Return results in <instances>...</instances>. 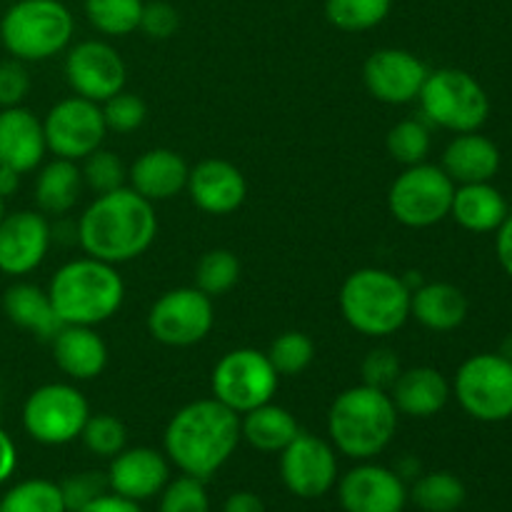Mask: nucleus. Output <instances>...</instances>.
Masks as SVG:
<instances>
[{
  "instance_id": "obj_50",
  "label": "nucleus",
  "mask_w": 512,
  "mask_h": 512,
  "mask_svg": "<svg viewBox=\"0 0 512 512\" xmlns=\"http://www.w3.org/2000/svg\"><path fill=\"white\" fill-rule=\"evenodd\" d=\"M18 188H20V173H18V170L8 168V165H0V195L8 200L10 195H15V190H18Z\"/></svg>"
},
{
  "instance_id": "obj_22",
  "label": "nucleus",
  "mask_w": 512,
  "mask_h": 512,
  "mask_svg": "<svg viewBox=\"0 0 512 512\" xmlns=\"http://www.w3.org/2000/svg\"><path fill=\"white\" fill-rule=\"evenodd\" d=\"M190 165L170 148H153L140 155L128 170L130 188L150 203H163L183 193L188 185Z\"/></svg>"
},
{
  "instance_id": "obj_30",
  "label": "nucleus",
  "mask_w": 512,
  "mask_h": 512,
  "mask_svg": "<svg viewBox=\"0 0 512 512\" xmlns=\"http://www.w3.org/2000/svg\"><path fill=\"white\" fill-rule=\"evenodd\" d=\"M83 190V175L75 160L55 158L38 173L35 180V205L45 218H63L75 208Z\"/></svg>"
},
{
  "instance_id": "obj_40",
  "label": "nucleus",
  "mask_w": 512,
  "mask_h": 512,
  "mask_svg": "<svg viewBox=\"0 0 512 512\" xmlns=\"http://www.w3.org/2000/svg\"><path fill=\"white\" fill-rule=\"evenodd\" d=\"M203 483L205 480L190 475L168 480L160 493V512H210V498Z\"/></svg>"
},
{
  "instance_id": "obj_18",
  "label": "nucleus",
  "mask_w": 512,
  "mask_h": 512,
  "mask_svg": "<svg viewBox=\"0 0 512 512\" xmlns=\"http://www.w3.org/2000/svg\"><path fill=\"white\" fill-rule=\"evenodd\" d=\"M338 500L345 512H403L408 488L395 470L363 463L340 478Z\"/></svg>"
},
{
  "instance_id": "obj_31",
  "label": "nucleus",
  "mask_w": 512,
  "mask_h": 512,
  "mask_svg": "<svg viewBox=\"0 0 512 512\" xmlns=\"http://www.w3.org/2000/svg\"><path fill=\"white\" fill-rule=\"evenodd\" d=\"M465 495L468 493L458 475L438 470V473L420 475L408 498L423 512H455L465 503Z\"/></svg>"
},
{
  "instance_id": "obj_29",
  "label": "nucleus",
  "mask_w": 512,
  "mask_h": 512,
  "mask_svg": "<svg viewBox=\"0 0 512 512\" xmlns=\"http://www.w3.org/2000/svg\"><path fill=\"white\" fill-rule=\"evenodd\" d=\"M298 433L295 415L283 405H275L273 400L240 415V438L260 453H283Z\"/></svg>"
},
{
  "instance_id": "obj_28",
  "label": "nucleus",
  "mask_w": 512,
  "mask_h": 512,
  "mask_svg": "<svg viewBox=\"0 0 512 512\" xmlns=\"http://www.w3.org/2000/svg\"><path fill=\"white\" fill-rule=\"evenodd\" d=\"M5 318L20 330H28L40 340H53V335L63 328L50 303L48 290L33 283H13L3 293Z\"/></svg>"
},
{
  "instance_id": "obj_37",
  "label": "nucleus",
  "mask_w": 512,
  "mask_h": 512,
  "mask_svg": "<svg viewBox=\"0 0 512 512\" xmlns=\"http://www.w3.org/2000/svg\"><path fill=\"white\" fill-rule=\"evenodd\" d=\"M265 355L273 363V368L278 370V375L293 378V375L305 373L310 368V363L315 360V343L310 340V335L300 333V330H288V333H280L270 343Z\"/></svg>"
},
{
  "instance_id": "obj_47",
  "label": "nucleus",
  "mask_w": 512,
  "mask_h": 512,
  "mask_svg": "<svg viewBox=\"0 0 512 512\" xmlns=\"http://www.w3.org/2000/svg\"><path fill=\"white\" fill-rule=\"evenodd\" d=\"M80 512H143V510H140V505L133 503V500L120 498V495L115 493H105L103 498L93 500V503L85 505Z\"/></svg>"
},
{
  "instance_id": "obj_38",
  "label": "nucleus",
  "mask_w": 512,
  "mask_h": 512,
  "mask_svg": "<svg viewBox=\"0 0 512 512\" xmlns=\"http://www.w3.org/2000/svg\"><path fill=\"white\" fill-rule=\"evenodd\" d=\"M80 440L98 458H115L120 450H125L128 430H125L123 420L115 418V415L90 413V418L83 425V433H80Z\"/></svg>"
},
{
  "instance_id": "obj_51",
  "label": "nucleus",
  "mask_w": 512,
  "mask_h": 512,
  "mask_svg": "<svg viewBox=\"0 0 512 512\" xmlns=\"http://www.w3.org/2000/svg\"><path fill=\"white\" fill-rule=\"evenodd\" d=\"M5 215H8V210H5V198H3V195H0V220H3Z\"/></svg>"
},
{
  "instance_id": "obj_10",
  "label": "nucleus",
  "mask_w": 512,
  "mask_h": 512,
  "mask_svg": "<svg viewBox=\"0 0 512 512\" xmlns=\"http://www.w3.org/2000/svg\"><path fill=\"white\" fill-rule=\"evenodd\" d=\"M278 385V370L273 368L268 355L255 348L230 350L215 363L210 375L213 398L238 415L270 403L278 393Z\"/></svg>"
},
{
  "instance_id": "obj_16",
  "label": "nucleus",
  "mask_w": 512,
  "mask_h": 512,
  "mask_svg": "<svg viewBox=\"0 0 512 512\" xmlns=\"http://www.w3.org/2000/svg\"><path fill=\"white\" fill-rule=\"evenodd\" d=\"M53 245V225L40 210H15L0 220V273L23 278L40 268Z\"/></svg>"
},
{
  "instance_id": "obj_20",
  "label": "nucleus",
  "mask_w": 512,
  "mask_h": 512,
  "mask_svg": "<svg viewBox=\"0 0 512 512\" xmlns=\"http://www.w3.org/2000/svg\"><path fill=\"white\" fill-rule=\"evenodd\" d=\"M110 460V490L133 503L160 495L170 480V460L153 448H125Z\"/></svg>"
},
{
  "instance_id": "obj_27",
  "label": "nucleus",
  "mask_w": 512,
  "mask_h": 512,
  "mask_svg": "<svg viewBox=\"0 0 512 512\" xmlns=\"http://www.w3.org/2000/svg\"><path fill=\"white\" fill-rule=\"evenodd\" d=\"M410 318L433 333H450L468 318V298L453 283H420L410 295Z\"/></svg>"
},
{
  "instance_id": "obj_33",
  "label": "nucleus",
  "mask_w": 512,
  "mask_h": 512,
  "mask_svg": "<svg viewBox=\"0 0 512 512\" xmlns=\"http://www.w3.org/2000/svg\"><path fill=\"white\" fill-rule=\"evenodd\" d=\"M393 0H325V18L343 33H363L390 15Z\"/></svg>"
},
{
  "instance_id": "obj_34",
  "label": "nucleus",
  "mask_w": 512,
  "mask_h": 512,
  "mask_svg": "<svg viewBox=\"0 0 512 512\" xmlns=\"http://www.w3.org/2000/svg\"><path fill=\"white\" fill-rule=\"evenodd\" d=\"M433 145V135H430V123L425 118H405L390 128L388 138H385V148H388L390 158L400 165H418L425 163Z\"/></svg>"
},
{
  "instance_id": "obj_17",
  "label": "nucleus",
  "mask_w": 512,
  "mask_h": 512,
  "mask_svg": "<svg viewBox=\"0 0 512 512\" xmlns=\"http://www.w3.org/2000/svg\"><path fill=\"white\" fill-rule=\"evenodd\" d=\"M428 73V65L410 50L383 48L365 60L363 83L380 103L408 105L418 100Z\"/></svg>"
},
{
  "instance_id": "obj_24",
  "label": "nucleus",
  "mask_w": 512,
  "mask_h": 512,
  "mask_svg": "<svg viewBox=\"0 0 512 512\" xmlns=\"http://www.w3.org/2000/svg\"><path fill=\"white\" fill-rule=\"evenodd\" d=\"M450 395H453V385L440 370L430 368V365L403 370L390 388L395 410L400 415L420 420L438 415L448 405Z\"/></svg>"
},
{
  "instance_id": "obj_32",
  "label": "nucleus",
  "mask_w": 512,
  "mask_h": 512,
  "mask_svg": "<svg viewBox=\"0 0 512 512\" xmlns=\"http://www.w3.org/2000/svg\"><path fill=\"white\" fill-rule=\"evenodd\" d=\"M143 0H85V18L98 33L123 38L140 28Z\"/></svg>"
},
{
  "instance_id": "obj_23",
  "label": "nucleus",
  "mask_w": 512,
  "mask_h": 512,
  "mask_svg": "<svg viewBox=\"0 0 512 512\" xmlns=\"http://www.w3.org/2000/svg\"><path fill=\"white\" fill-rule=\"evenodd\" d=\"M50 345L55 365L73 380L98 378L108 365V345L90 325H63Z\"/></svg>"
},
{
  "instance_id": "obj_14",
  "label": "nucleus",
  "mask_w": 512,
  "mask_h": 512,
  "mask_svg": "<svg viewBox=\"0 0 512 512\" xmlns=\"http://www.w3.org/2000/svg\"><path fill=\"white\" fill-rule=\"evenodd\" d=\"M65 80L75 95L93 103H105L125 90L128 68L113 45L103 40H83L65 55Z\"/></svg>"
},
{
  "instance_id": "obj_9",
  "label": "nucleus",
  "mask_w": 512,
  "mask_h": 512,
  "mask_svg": "<svg viewBox=\"0 0 512 512\" xmlns=\"http://www.w3.org/2000/svg\"><path fill=\"white\" fill-rule=\"evenodd\" d=\"M455 183L440 165H408L388 190L390 215L405 228H433L450 215Z\"/></svg>"
},
{
  "instance_id": "obj_45",
  "label": "nucleus",
  "mask_w": 512,
  "mask_h": 512,
  "mask_svg": "<svg viewBox=\"0 0 512 512\" xmlns=\"http://www.w3.org/2000/svg\"><path fill=\"white\" fill-rule=\"evenodd\" d=\"M180 25L178 10L165 0H150L143 5V15H140V28L148 38L153 40H168L175 35Z\"/></svg>"
},
{
  "instance_id": "obj_8",
  "label": "nucleus",
  "mask_w": 512,
  "mask_h": 512,
  "mask_svg": "<svg viewBox=\"0 0 512 512\" xmlns=\"http://www.w3.org/2000/svg\"><path fill=\"white\" fill-rule=\"evenodd\" d=\"M453 395L460 408L480 423L512 418V358L503 353L470 355L458 368Z\"/></svg>"
},
{
  "instance_id": "obj_43",
  "label": "nucleus",
  "mask_w": 512,
  "mask_h": 512,
  "mask_svg": "<svg viewBox=\"0 0 512 512\" xmlns=\"http://www.w3.org/2000/svg\"><path fill=\"white\" fill-rule=\"evenodd\" d=\"M400 373H403V368H400V358L398 353L390 348L370 350V353L365 355L363 365H360L363 385L385 390V393H390V388H393Z\"/></svg>"
},
{
  "instance_id": "obj_7",
  "label": "nucleus",
  "mask_w": 512,
  "mask_h": 512,
  "mask_svg": "<svg viewBox=\"0 0 512 512\" xmlns=\"http://www.w3.org/2000/svg\"><path fill=\"white\" fill-rule=\"evenodd\" d=\"M420 113L435 128L450 133H475L490 115V98L483 85L460 68L430 70L418 95Z\"/></svg>"
},
{
  "instance_id": "obj_42",
  "label": "nucleus",
  "mask_w": 512,
  "mask_h": 512,
  "mask_svg": "<svg viewBox=\"0 0 512 512\" xmlns=\"http://www.w3.org/2000/svg\"><path fill=\"white\" fill-rule=\"evenodd\" d=\"M108 490H110L108 475L95 473V470H88V473H75L60 483V495H63L65 510L68 512H80L85 505L93 503V500L103 498Z\"/></svg>"
},
{
  "instance_id": "obj_1",
  "label": "nucleus",
  "mask_w": 512,
  "mask_h": 512,
  "mask_svg": "<svg viewBox=\"0 0 512 512\" xmlns=\"http://www.w3.org/2000/svg\"><path fill=\"white\" fill-rule=\"evenodd\" d=\"M75 225L83 253L110 265L140 258L148 253L158 235L155 205L130 185L95 195Z\"/></svg>"
},
{
  "instance_id": "obj_2",
  "label": "nucleus",
  "mask_w": 512,
  "mask_h": 512,
  "mask_svg": "<svg viewBox=\"0 0 512 512\" xmlns=\"http://www.w3.org/2000/svg\"><path fill=\"white\" fill-rule=\"evenodd\" d=\"M240 440V415L215 398H203L183 405L170 418L163 448L180 473L208 480L233 458Z\"/></svg>"
},
{
  "instance_id": "obj_41",
  "label": "nucleus",
  "mask_w": 512,
  "mask_h": 512,
  "mask_svg": "<svg viewBox=\"0 0 512 512\" xmlns=\"http://www.w3.org/2000/svg\"><path fill=\"white\" fill-rule=\"evenodd\" d=\"M100 108H103V118L108 130L120 135H128L133 130H138L145 123V118H148V105H145V100L135 93H125V90H120L113 98L100 103Z\"/></svg>"
},
{
  "instance_id": "obj_12",
  "label": "nucleus",
  "mask_w": 512,
  "mask_h": 512,
  "mask_svg": "<svg viewBox=\"0 0 512 512\" xmlns=\"http://www.w3.org/2000/svg\"><path fill=\"white\" fill-rule=\"evenodd\" d=\"M215 325L213 298L198 288H175L160 295L148 313V333L168 348L203 343Z\"/></svg>"
},
{
  "instance_id": "obj_5",
  "label": "nucleus",
  "mask_w": 512,
  "mask_h": 512,
  "mask_svg": "<svg viewBox=\"0 0 512 512\" xmlns=\"http://www.w3.org/2000/svg\"><path fill=\"white\" fill-rule=\"evenodd\" d=\"M410 295L400 275L383 268H360L340 288V313L345 323L368 338H385L410 320Z\"/></svg>"
},
{
  "instance_id": "obj_15",
  "label": "nucleus",
  "mask_w": 512,
  "mask_h": 512,
  "mask_svg": "<svg viewBox=\"0 0 512 512\" xmlns=\"http://www.w3.org/2000/svg\"><path fill=\"white\" fill-rule=\"evenodd\" d=\"M280 478L295 498H323L338 480V458L333 443L310 433H298L293 443L280 453Z\"/></svg>"
},
{
  "instance_id": "obj_11",
  "label": "nucleus",
  "mask_w": 512,
  "mask_h": 512,
  "mask_svg": "<svg viewBox=\"0 0 512 512\" xmlns=\"http://www.w3.org/2000/svg\"><path fill=\"white\" fill-rule=\"evenodd\" d=\"M90 405L75 385L48 383L23 403V428L40 445H68L83 433Z\"/></svg>"
},
{
  "instance_id": "obj_49",
  "label": "nucleus",
  "mask_w": 512,
  "mask_h": 512,
  "mask_svg": "<svg viewBox=\"0 0 512 512\" xmlns=\"http://www.w3.org/2000/svg\"><path fill=\"white\" fill-rule=\"evenodd\" d=\"M223 512H265V505L263 500L255 493H250V490H238V493H233L225 500Z\"/></svg>"
},
{
  "instance_id": "obj_26",
  "label": "nucleus",
  "mask_w": 512,
  "mask_h": 512,
  "mask_svg": "<svg viewBox=\"0 0 512 512\" xmlns=\"http://www.w3.org/2000/svg\"><path fill=\"white\" fill-rule=\"evenodd\" d=\"M510 215L508 200L493 183L455 185L450 218L470 233H495Z\"/></svg>"
},
{
  "instance_id": "obj_21",
  "label": "nucleus",
  "mask_w": 512,
  "mask_h": 512,
  "mask_svg": "<svg viewBox=\"0 0 512 512\" xmlns=\"http://www.w3.org/2000/svg\"><path fill=\"white\" fill-rule=\"evenodd\" d=\"M45 153L43 120L33 110L23 105L0 110V165L25 175L43 163Z\"/></svg>"
},
{
  "instance_id": "obj_35",
  "label": "nucleus",
  "mask_w": 512,
  "mask_h": 512,
  "mask_svg": "<svg viewBox=\"0 0 512 512\" xmlns=\"http://www.w3.org/2000/svg\"><path fill=\"white\" fill-rule=\"evenodd\" d=\"M240 280V260L233 250H208L195 265V288L208 298L230 293Z\"/></svg>"
},
{
  "instance_id": "obj_25",
  "label": "nucleus",
  "mask_w": 512,
  "mask_h": 512,
  "mask_svg": "<svg viewBox=\"0 0 512 512\" xmlns=\"http://www.w3.org/2000/svg\"><path fill=\"white\" fill-rule=\"evenodd\" d=\"M440 168L455 185L490 183L500 170V148L478 130L458 133L445 148Z\"/></svg>"
},
{
  "instance_id": "obj_19",
  "label": "nucleus",
  "mask_w": 512,
  "mask_h": 512,
  "mask_svg": "<svg viewBox=\"0 0 512 512\" xmlns=\"http://www.w3.org/2000/svg\"><path fill=\"white\" fill-rule=\"evenodd\" d=\"M190 200L208 215H230L248 198V183L238 165L223 158L200 160L188 175Z\"/></svg>"
},
{
  "instance_id": "obj_48",
  "label": "nucleus",
  "mask_w": 512,
  "mask_h": 512,
  "mask_svg": "<svg viewBox=\"0 0 512 512\" xmlns=\"http://www.w3.org/2000/svg\"><path fill=\"white\" fill-rule=\"evenodd\" d=\"M15 465H18V450H15L13 438L0 428V485L13 478Z\"/></svg>"
},
{
  "instance_id": "obj_46",
  "label": "nucleus",
  "mask_w": 512,
  "mask_h": 512,
  "mask_svg": "<svg viewBox=\"0 0 512 512\" xmlns=\"http://www.w3.org/2000/svg\"><path fill=\"white\" fill-rule=\"evenodd\" d=\"M495 255H498V263L505 270V275L512 278V213L495 230Z\"/></svg>"
},
{
  "instance_id": "obj_44",
  "label": "nucleus",
  "mask_w": 512,
  "mask_h": 512,
  "mask_svg": "<svg viewBox=\"0 0 512 512\" xmlns=\"http://www.w3.org/2000/svg\"><path fill=\"white\" fill-rule=\"evenodd\" d=\"M30 93V73L23 60L8 58L0 63V110L23 105Z\"/></svg>"
},
{
  "instance_id": "obj_36",
  "label": "nucleus",
  "mask_w": 512,
  "mask_h": 512,
  "mask_svg": "<svg viewBox=\"0 0 512 512\" xmlns=\"http://www.w3.org/2000/svg\"><path fill=\"white\" fill-rule=\"evenodd\" d=\"M0 512H68L65 510L60 485L50 480L33 478L13 485L0 498Z\"/></svg>"
},
{
  "instance_id": "obj_13",
  "label": "nucleus",
  "mask_w": 512,
  "mask_h": 512,
  "mask_svg": "<svg viewBox=\"0 0 512 512\" xmlns=\"http://www.w3.org/2000/svg\"><path fill=\"white\" fill-rule=\"evenodd\" d=\"M45 145L55 158L83 160L103 145L108 125H105L103 108L88 98H65L48 110L43 120Z\"/></svg>"
},
{
  "instance_id": "obj_6",
  "label": "nucleus",
  "mask_w": 512,
  "mask_h": 512,
  "mask_svg": "<svg viewBox=\"0 0 512 512\" xmlns=\"http://www.w3.org/2000/svg\"><path fill=\"white\" fill-rule=\"evenodd\" d=\"M73 30V13L60 0H15L0 15V43L10 58L23 63H40L63 53Z\"/></svg>"
},
{
  "instance_id": "obj_39",
  "label": "nucleus",
  "mask_w": 512,
  "mask_h": 512,
  "mask_svg": "<svg viewBox=\"0 0 512 512\" xmlns=\"http://www.w3.org/2000/svg\"><path fill=\"white\" fill-rule=\"evenodd\" d=\"M80 175H83L85 188L93 190L95 195H103V193H110V190L123 188L125 180H128V170H125V165L120 163L118 155L103 148L85 155Z\"/></svg>"
},
{
  "instance_id": "obj_3",
  "label": "nucleus",
  "mask_w": 512,
  "mask_h": 512,
  "mask_svg": "<svg viewBox=\"0 0 512 512\" xmlns=\"http://www.w3.org/2000/svg\"><path fill=\"white\" fill-rule=\"evenodd\" d=\"M48 295L60 323L95 328L123 308L125 283L115 265L85 255L55 270Z\"/></svg>"
},
{
  "instance_id": "obj_4",
  "label": "nucleus",
  "mask_w": 512,
  "mask_h": 512,
  "mask_svg": "<svg viewBox=\"0 0 512 512\" xmlns=\"http://www.w3.org/2000/svg\"><path fill=\"white\" fill-rule=\"evenodd\" d=\"M398 410L390 393L355 385L335 395L328 410V435L338 453L370 460L383 453L398 430Z\"/></svg>"
}]
</instances>
